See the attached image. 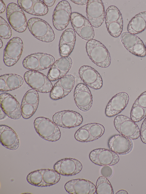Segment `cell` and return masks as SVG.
I'll list each match as a JSON object with an SVG mask.
<instances>
[{
  "instance_id": "cell-1",
  "label": "cell",
  "mask_w": 146,
  "mask_h": 194,
  "mask_svg": "<svg viewBox=\"0 0 146 194\" xmlns=\"http://www.w3.org/2000/svg\"><path fill=\"white\" fill-rule=\"evenodd\" d=\"M86 50L89 58L97 65L106 68L110 65L111 58L106 47L101 42L95 40L87 42Z\"/></svg>"
},
{
  "instance_id": "cell-2",
  "label": "cell",
  "mask_w": 146,
  "mask_h": 194,
  "mask_svg": "<svg viewBox=\"0 0 146 194\" xmlns=\"http://www.w3.org/2000/svg\"><path fill=\"white\" fill-rule=\"evenodd\" d=\"M34 124L36 132L44 140L52 142L60 139L61 132L59 128L50 119L44 117H39L35 119Z\"/></svg>"
},
{
  "instance_id": "cell-3",
  "label": "cell",
  "mask_w": 146,
  "mask_h": 194,
  "mask_svg": "<svg viewBox=\"0 0 146 194\" xmlns=\"http://www.w3.org/2000/svg\"><path fill=\"white\" fill-rule=\"evenodd\" d=\"M27 26L31 34L42 42H50L55 38V34L50 25L41 18L33 17L29 20Z\"/></svg>"
},
{
  "instance_id": "cell-4",
  "label": "cell",
  "mask_w": 146,
  "mask_h": 194,
  "mask_svg": "<svg viewBox=\"0 0 146 194\" xmlns=\"http://www.w3.org/2000/svg\"><path fill=\"white\" fill-rule=\"evenodd\" d=\"M60 175L55 170L50 169L37 170L27 176V181L32 185L40 187L49 186L58 183Z\"/></svg>"
},
{
  "instance_id": "cell-5",
  "label": "cell",
  "mask_w": 146,
  "mask_h": 194,
  "mask_svg": "<svg viewBox=\"0 0 146 194\" xmlns=\"http://www.w3.org/2000/svg\"><path fill=\"white\" fill-rule=\"evenodd\" d=\"M55 61L54 57L50 54L38 53L26 57L23 61V64L27 69L39 71L50 67Z\"/></svg>"
},
{
  "instance_id": "cell-6",
  "label": "cell",
  "mask_w": 146,
  "mask_h": 194,
  "mask_svg": "<svg viewBox=\"0 0 146 194\" xmlns=\"http://www.w3.org/2000/svg\"><path fill=\"white\" fill-rule=\"evenodd\" d=\"M6 15L9 24L13 29L20 33L25 31L27 26V18L18 5L13 3L9 4L6 8Z\"/></svg>"
},
{
  "instance_id": "cell-7",
  "label": "cell",
  "mask_w": 146,
  "mask_h": 194,
  "mask_svg": "<svg viewBox=\"0 0 146 194\" xmlns=\"http://www.w3.org/2000/svg\"><path fill=\"white\" fill-rule=\"evenodd\" d=\"M26 83L32 89L43 93L51 92L53 86L48 77L38 71L29 70L24 75Z\"/></svg>"
},
{
  "instance_id": "cell-8",
  "label": "cell",
  "mask_w": 146,
  "mask_h": 194,
  "mask_svg": "<svg viewBox=\"0 0 146 194\" xmlns=\"http://www.w3.org/2000/svg\"><path fill=\"white\" fill-rule=\"evenodd\" d=\"M105 20L108 31L110 35L114 37H119L123 30V20L118 9L115 6L109 7L106 12Z\"/></svg>"
},
{
  "instance_id": "cell-9",
  "label": "cell",
  "mask_w": 146,
  "mask_h": 194,
  "mask_svg": "<svg viewBox=\"0 0 146 194\" xmlns=\"http://www.w3.org/2000/svg\"><path fill=\"white\" fill-rule=\"evenodd\" d=\"M114 126L121 135L130 139H135L140 136L139 129L135 121L122 115L117 116L114 121Z\"/></svg>"
},
{
  "instance_id": "cell-10",
  "label": "cell",
  "mask_w": 146,
  "mask_h": 194,
  "mask_svg": "<svg viewBox=\"0 0 146 194\" xmlns=\"http://www.w3.org/2000/svg\"><path fill=\"white\" fill-rule=\"evenodd\" d=\"M72 13L69 3L62 1L57 5L53 11L52 22L55 28L58 30L65 29L70 20Z\"/></svg>"
},
{
  "instance_id": "cell-11",
  "label": "cell",
  "mask_w": 146,
  "mask_h": 194,
  "mask_svg": "<svg viewBox=\"0 0 146 194\" xmlns=\"http://www.w3.org/2000/svg\"><path fill=\"white\" fill-rule=\"evenodd\" d=\"M70 21L74 31L81 38L88 41L93 39L94 36L93 28L85 17L78 13L73 12Z\"/></svg>"
},
{
  "instance_id": "cell-12",
  "label": "cell",
  "mask_w": 146,
  "mask_h": 194,
  "mask_svg": "<svg viewBox=\"0 0 146 194\" xmlns=\"http://www.w3.org/2000/svg\"><path fill=\"white\" fill-rule=\"evenodd\" d=\"M23 49V43L19 37L11 39L4 50L3 60L7 66L11 67L15 64L19 59Z\"/></svg>"
},
{
  "instance_id": "cell-13",
  "label": "cell",
  "mask_w": 146,
  "mask_h": 194,
  "mask_svg": "<svg viewBox=\"0 0 146 194\" xmlns=\"http://www.w3.org/2000/svg\"><path fill=\"white\" fill-rule=\"evenodd\" d=\"M104 126L97 123H91L83 126L76 132L75 139L78 141L87 142L96 140L104 134Z\"/></svg>"
},
{
  "instance_id": "cell-14",
  "label": "cell",
  "mask_w": 146,
  "mask_h": 194,
  "mask_svg": "<svg viewBox=\"0 0 146 194\" xmlns=\"http://www.w3.org/2000/svg\"><path fill=\"white\" fill-rule=\"evenodd\" d=\"M53 121L58 126L64 128H71L80 125L83 118L78 113L72 110H63L55 113Z\"/></svg>"
},
{
  "instance_id": "cell-15",
  "label": "cell",
  "mask_w": 146,
  "mask_h": 194,
  "mask_svg": "<svg viewBox=\"0 0 146 194\" xmlns=\"http://www.w3.org/2000/svg\"><path fill=\"white\" fill-rule=\"evenodd\" d=\"M86 15L92 25L95 27H100L105 17V10L101 0H89L86 7Z\"/></svg>"
},
{
  "instance_id": "cell-16",
  "label": "cell",
  "mask_w": 146,
  "mask_h": 194,
  "mask_svg": "<svg viewBox=\"0 0 146 194\" xmlns=\"http://www.w3.org/2000/svg\"><path fill=\"white\" fill-rule=\"evenodd\" d=\"M121 42L125 48L132 54L140 57L146 55L145 46L142 40L135 34L128 32L122 33Z\"/></svg>"
},
{
  "instance_id": "cell-17",
  "label": "cell",
  "mask_w": 146,
  "mask_h": 194,
  "mask_svg": "<svg viewBox=\"0 0 146 194\" xmlns=\"http://www.w3.org/2000/svg\"><path fill=\"white\" fill-rule=\"evenodd\" d=\"M89 156L93 163L101 166L114 165L119 160L117 154L111 150L103 148L93 150L90 153Z\"/></svg>"
},
{
  "instance_id": "cell-18",
  "label": "cell",
  "mask_w": 146,
  "mask_h": 194,
  "mask_svg": "<svg viewBox=\"0 0 146 194\" xmlns=\"http://www.w3.org/2000/svg\"><path fill=\"white\" fill-rule=\"evenodd\" d=\"M75 82V78L71 74L65 75L60 79L54 84L50 92V98L56 100L64 98L72 90Z\"/></svg>"
},
{
  "instance_id": "cell-19",
  "label": "cell",
  "mask_w": 146,
  "mask_h": 194,
  "mask_svg": "<svg viewBox=\"0 0 146 194\" xmlns=\"http://www.w3.org/2000/svg\"><path fill=\"white\" fill-rule=\"evenodd\" d=\"M0 107L7 116L13 119H18L22 116L21 106L13 96L7 93L0 95Z\"/></svg>"
},
{
  "instance_id": "cell-20",
  "label": "cell",
  "mask_w": 146,
  "mask_h": 194,
  "mask_svg": "<svg viewBox=\"0 0 146 194\" xmlns=\"http://www.w3.org/2000/svg\"><path fill=\"white\" fill-rule=\"evenodd\" d=\"M74 98L76 105L80 110L86 112L92 107V96L87 86L80 83L76 87L74 92Z\"/></svg>"
},
{
  "instance_id": "cell-21",
  "label": "cell",
  "mask_w": 146,
  "mask_h": 194,
  "mask_svg": "<svg viewBox=\"0 0 146 194\" xmlns=\"http://www.w3.org/2000/svg\"><path fill=\"white\" fill-rule=\"evenodd\" d=\"M39 96L38 91L33 89L28 90L24 95L21 103L22 116L25 119L31 117L38 107Z\"/></svg>"
},
{
  "instance_id": "cell-22",
  "label": "cell",
  "mask_w": 146,
  "mask_h": 194,
  "mask_svg": "<svg viewBox=\"0 0 146 194\" xmlns=\"http://www.w3.org/2000/svg\"><path fill=\"white\" fill-rule=\"evenodd\" d=\"M64 188L71 194H94L96 192V186L93 183L82 179L69 181L65 184Z\"/></svg>"
},
{
  "instance_id": "cell-23",
  "label": "cell",
  "mask_w": 146,
  "mask_h": 194,
  "mask_svg": "<svg viewBox=\"0 0 146 194\" xmlns=\"http://www.w3.org/2000/svg\"><path fill=\"white\" fill-rule=\"evenodd\" d=\"M72 60L69 56L62 57L56 60L51 67L48 77L50 81H54L65 76L70 70Z\"/></svg>"
},
{
  "instance_id": "cell-24",
  "label": "cell",
  "mask_w": 146,
  "mask_h": 194,
  "mask_svg": "<svg viewBox=\"0 0 146 194\" xmlns=\"http://www.w3.org/2000/svg\"><path fill=\"white\" fill-rule=\"evenodd\" d=\"M82 165L78 160L73 158L61 159L54 165V168L59 174L66 176L75 175L82 169Z\"/></svg>"
},
{
  "instance_id": "cell-25",
  "label": "cell",
  "mask_w": 146,
  "mask_h": 194,
  "mask_svg": "<svg viewBox=\"0 0 146 194\" xmlns=\"http://www.w3.org/2000/svg\"><path fill=\"white\" fill-rule=\"evenodd\" d=\"M80 78L87 86L95 89L102 88L103 81L99 73L91 66L84 65L79 70Z\"/></svg>"
},
{
  "instance_id": "cell-26",
  "label": "cell",
  "mask_w": 146,
  "mask_h": 194,
  "mask_svg": "<svg viewBox=\"0 0 146 194\" xmlns=\"http://www.w3.org/2000/svg\"><path fill=\"white\" fill-rule=\"evenodd\" d=\"M128 94L124 92L116 94L111 99L106 107L105 114L109 117L121 112L127 106L129 100Z\"/></svg>"
},
{
  "instance_id": "cell-27",
  "label": "cell",
  "mask_w": 146,
  "mask_h": 194,
  "mask_svg": "<svg viewBox=\"0 0 146 194\" xmlns=\"http://www.w3.org/2000/svg\"><path fill=\"white\" fill-rule=\"evenodd\" d=\"M109 148L117 154L125 155L129 153L133 147V143L129 138L121 134L115 135L108 141Z\"/></svg>"
},
{
  "instance_id": "cell-28",
  "label": "cell",
  "mask_w": 146,
  "mask_h": 194,
  "mask_svg": "<svg viewBox=\"0 0 146 194\" xmlns=\"http://www.w3.org/2000/svg\"><path fill=\"white\" fill-rule=\"evenodd\" d=\"M76 41V34L73 29L68 28L63 32L59 43V53L61 57L70 55L74 49Z\"/></svg>"
},
{
  "instance_id": "cell-29",
  "label": "cell",
  "mask_w": 146,
  "mask_h": 194,
  "mask_svg": "<svg viewBox=\"0 0 146 194\" xmlns=\"http://www.w3.org/2000/svg\"><path fill=\"white\" fill-rule=\"evenodd\" d=\"M0 141L2 145L9 150H15L19 145V139L15 131L5 125L0 126Z\"/></svg>"
},
{
  "instance_id": "cell-30",
  "label": "cell",
  "mask_w": 146,
  "mask_h": 194,
  "mask_svg": "<svg viewBox=\"0 0 146 194\" xmlns=\"http://www.w3.org/2000/svg\"><path fill=\"white\" fill-rule=\"evenodd\" d=\"M18 5L23 10L31 15L41 16L46 15L48 8L42 1L40 0H18Z\"/></svg>"
},
{
  "instance_id": "cell-31",
  "label": "cell",
  "mask_w": 146,
  "mask_h": 194,
  "mask_svg": "<svg viewBox=\"0 0 146 194\" xmlns=\"http://www.w3.org/2000/svg\"><path fill=\"white\" fill-rule=\"evenodd\" d=\"M21 76L14 74L1 75L0 77V90L6 92L15 90L20 87L23 83Z\"/></svg>"
},
{
  "instance_id": "cell-32",
  "label": "cell",
  "mask_w": 146,
  "mask_h": 194,
  "mask_svg": "<svg viewBox=\"0 0 146 194\" xmlns=\"http://www.w3.org/2000/svg\"><path fill=\"white\" fill-rule=\"evenodd\" d=\"M146 116V91L141 94L135 102L130 113L131 119L138 122Z\"/></svg>"
},
{
  "instance_id": "cell-33",
  "label": "cell",
  "mask_w": 146,
  "mask_h": 194,
  "mask_svg": "<svg viewBox=\"0 0 146 194\" xmlns=\"http://www.w3.org/2000/svg\"><path fill=\"white\" fill-rule=\"evenodd\" d=\"M146 29V11L136 15L130 21L127 27L129 32L134 34H139Z\"/></svg>"
},
{
  "instance_id": "cell-34",
  "label": "cell",
  "mask_w": 146,
  "mask_h": 194,
  "mask_svg": "<svg viewBox=\"0 0 146 194\" xmlns=\"http://www.w3.org/2000/svg\"><path fill=\"white\" fill-rule=\"evenodd\" d=\"M96 193L97 194H113V188L107 178L100 176L96 183Z\"/></svg>"
},
{
  "instance_id": "cell-35",
  "label": "cell",
  "mask_w": 146,
  "mask_h": 194,
  "mask_svg": "<svg viewBox=\"0 0 146 194\" xmlns=\"http://www.w3.org/2000/svg\"><path fill=\"white\" fill-rule=\"evenodd\" d=\"M11 36L12 31L9 25L3 18L0 16V38L7 39L10 38Z\"/></svg>"
},
{
  "instance_id": "cell-36",
  "label": "cell",
  "mask_w": 146,
  "mask_h": 194,
  "mask_svg": "<svg viewBox=\"0 0 146 194\" xmlns=\"http://www.w3.org/2000/svg\"><path fill=\"white\" fill-rule=\"evenodd\" d=\"M100 172L102 176L109 178L112 176L113 171L112 168L110 166H104L101 168Z\"/></svg>"
},
{
  "instance_id": "cell-37",
  "label": "cell",
  "mask_w": 146,
  "mask_h": 194,
  "mask_svg": "<svg viewBox=\"0 0 146 194\" xmlns=\"http://www.w3.org/2000/svg\"><path fill=\"white\" fill-rule=\"evenodd\" d=\"M140 136L142 142L146 144V117L143 121L141 128Z\"/></svg>"
},
{
  "instance_id": "cell-38",
  "label": "cell",
  "mask_w": 146,
  "mask_h": 194,
  "mask_svg": "<svg viewBox=\"0 0 146 194\" xmlns=\"http://www.w3.org/2000/svg\"><path fill=\"white\" fill-rule=\"evenodd\" d=\"M71 1L74 3L79 5H83L87 3L88 0H72Z\"/></svg>"
},
{
  "instance_id": "cell-39",
  "label": "cell",
  "mask_w": 146,
  "mask_h": 194,
  "mask_svg": "<svg viewBox=\"0 0 146 194\" xmlns=\"http://www.w3.org/2000/svg\"><path fill=\"white\" fill-rule=\"evenodd\" d=\"M42 1L48 7L52 6L55 1V0H43Z\"/></svg>"
},
{
  "instance_id": "cell-40",
  "label": "cell",
  "mask_w": 146,
  "mask_h": 194,
  "mask_svg": "<svg viewBox=\"0 0 146 194\" xmlns=\"http://www.w3.org/2000/svg\"><path fill=\"white\" fill-rule=\"evenodd\" d=\"M6 6L3 1L0 0V13H3L5 10Z\"/></svg>"
},
{
  "instance_id": "cell-41",
  "label": "cell",
  "mask_w": 146,
  "mask_h": 194,
  "mask_svg": "<svg viewBox=\"0 0 146 194\" xmlns=\"http://www.w3.org/2000/svg\"><path fill=\"white\" fill-rule=\"evenodd\" d=\"M0 119L1 120H3L6 118L7 115L4 112L1 107H0Z\"/></svg>"
},
{
  "instance_id": "cell-42",
  "label": "cell",
  "mask_w": 146,
  "mask_h": 194,
  "mask_svg": "<svg viewBox=\"0 0 146 194\" xmlns=\"http://www.w3.org/2000/svg\"><path fill=\"white\" fill-rule=\"evenodd\" d=\"M116 194H128L127 192L124 190H121L118 191Z\"/></svg>"
},
{
  "instance_id": "cell-43",
  "label": "cell",
  "mask_w": 146,
  "mask_h": 194,
  "mask_svg": "<svg viewBox=\"0 0 146 194\" xmlns=\"http://www.w3.org/2000/svg\"><path fill=\"white\" fill-rule=\"evenodd\" d=\"M3 45V42L2 41V40L1 39H0V49L2 47Z\"/></svg>"
},
{
  "instance_id": "cell-44",
  "label": "cell",
  "mask_w": 146,
  "mask_h": 194,
  "mask_svg": "<svg viewBox=\"0 0 146 194\" xmlns=\"http://www.w3.org/2000/svg\"><path fill=\"white\" fill-rule=\"evenodd\" d=\"M145 48H146V44H145Z\"/></svg>"
}]
</instances>
